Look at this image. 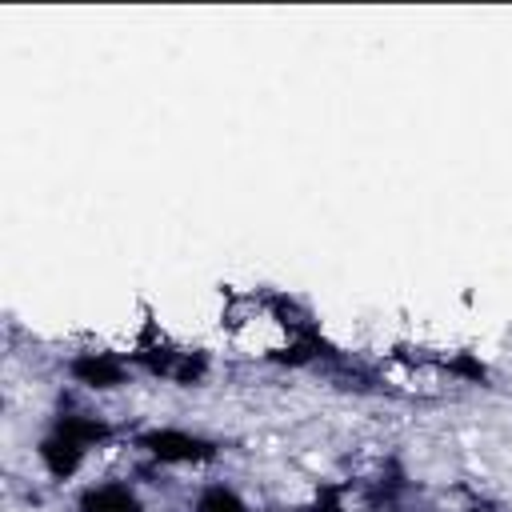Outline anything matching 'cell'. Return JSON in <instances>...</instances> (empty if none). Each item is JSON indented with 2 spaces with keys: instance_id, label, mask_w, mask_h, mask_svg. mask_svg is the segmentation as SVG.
<instances>
[{
  "instance_id": "obj_1",
  "label": "cell",
  "mask_w": 512,
  "mask_h": 512,
  "mask_svg": "<svg viewBox=\"0 0 512 512\" xmlns=\"http://www.w3.org/2000/svg\"><path fill=\"white\" fill-rule=\"evenodd\" d=\"M144 448L164 460V464H192L200 456H208V444L188 436V432H172V428H160V432H148L144 436Z\"/></svg>"
},
{
  "instance_id": "obj_2",
  "label": "cell",
  "mask_w": 512,
  "mask_h": 512,
  "mask_svg": "<svg viewBox=\"0 0 512 512\" xmlns=\"http://www.w3.org/2000/svg\"><path fill=\"white\" fill-rule=\"evenodd\" d=\"M80 512H140V500L128 484H96L80 496Z\"/></svg>"
},
{
  "instance_id": "obj_3",
  "label": "cell",
  "mask_w": 512,
  "mask_h": 512,
  "mask_svg": "<svg viewBox=\"0 0 512 512\" xmlns=\"http://www.w3.org/2000/svg\"><path fill=\"white\" fill-rule=\"evenodd\" d=\"M196 512H244V500L224 484H208L196 496Z\"/></svg>"
}]
</instances>
